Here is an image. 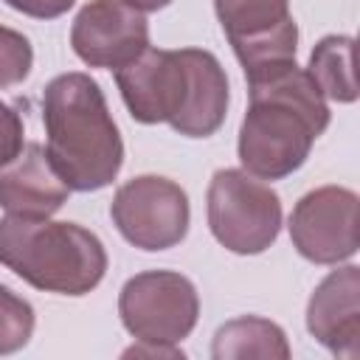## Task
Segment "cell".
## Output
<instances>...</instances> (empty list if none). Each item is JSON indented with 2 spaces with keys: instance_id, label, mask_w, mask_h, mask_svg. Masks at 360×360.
<instances>
[{
  "instance_id": "1",
  "label": "cell",
  "mask_w": 360,
  "mask_h": 360,
  "mask_svg": "<svg viewBox=\"0 0 360 360\" xmlns=\"http://www.w3.org/2000/svg\"><path fill=\"white\" fill-rule=\"evenodd\" d=\"M248 112L239 124V163L259 180L298 172L329 127V104L304 68L292 62L248 76Z\"/></svg>"
},
{
  "instance_id": "2",
  "label": "cell",
  "mask_w": 360,
  "mask_h": 360,
  "mask_svg": "<svg viewBox=\"0 0 360 360\" xmlns=\"http://www.w3.org/2000/svg\"><path fill=\"white\" fill-rule=\"evenodd\" d=\"M129 115L141 124H169L186 138L214 135L228 115V76L202 48H146L115 70Z\"/></svg>"
},
{
  "instance_id": "3",
  "label": "cell",
  "mask_w": 360,
  "mask_h": 360,
  "mask_svg": "<svg viewBox=\"0 0 360 360\" xmlns=\"http://www.w3.org/2000/svg\"><path fill=\"white\" fill-rule=\"evenodd\" d=\"M45 152L70 191L110 186L124 163V141L107 98L87 73H59L42 90Z\"/></svg>"
},
{
  "instance_id": "4",
  "label": "cell",
  "mask_w": 360,
  "mask_h": 360,
  "mask_svg": "<svg viewBox=\"0 0 360 360\" xmlns=\"http://www.w3.org/2000/svg\"><path fill=\"white\" fill-rule=\"evenodd\" d=\"M0 264L42 292L87 295L107 273L101 239L76 225L51 217H3Z\"/></svg>"
},
{
  "instance_id": "5",
  "label": "cell",
  "mask_w": 360,
  "mask_h": 360,
  "mask_svg": "<svg viewBox=\"0 0 360 360\" xmlns=\"http://www.w3.org/2000/svg\"><path fill=\"white\" fill-rule=\"evenodd\" d=\"M208 228L214 239L239 256L264 253L281 231V200L245 169L214 172L205 194Z\"/></svg>"
},
{
  "instance_id": "6",
  "label": "cell",
  "mask_w": 360,
  "mask_h": 360,
  "mask_svg": "<svg viewBox=\"0 0 360 360\" xmlns=\"http://www.w3.org/2000/svg\"><path fill=\"white\" fill-rule=\"evenodd\" d=\"M118 315L135 340L177 346L197 326L200 295L177 270H143L121 287Z\"/></svg>"
},
{
  "instance_id": "7",
  "label": "cell",
  "mask_w": 360,
  "mask_h": 360,
  "mask_svg": "<svg viewBox=\"0 0 360 360\" xmlns=\"http://www.w3.org/2000/svg\"><path fill=\"white\" fill-rule=\"evenodd\" d=\"M110 217L118 233L149 253L180 245L188 233V194L169 177L138 174L118 186L110 202Z\"/></svg>"
},
{
  "instance_id": "8",
  "label": "cell",
  "mask_w": 360,
  "mask_h": 360,
  "mask_svg": "<svg viewBox=\"0 0 360 360\" xmlns=\"http://www.w3.org/2000/svg\"><path fill=\"white\" fill-rule=\"evenodd\" d=\"M214 11L245 79L295 59L298 25L290 0H214Z\"/></svg>"
},
{
  "instance_id": "9",
  "label": "cell",
  "mask_w": 360,
  "mask_h": 360,
  "mask_svg": "<svg viewBox=\"0 0 360 360\" xmlns=\"http://www.w3.org/2000/svg\"><path fill=\"white\" fill-rule=\"evenodd\" d=\"M292 248L312 264H340L357 253V194L343 186L307 191L290 214Z\"/></svg>"
},
{
  "instance_id": "10",
  "label": "cell",
  "mask_w": 360,
  "mask_h": 360,
  "mask_svg": "<svg viewBox=\"0 0 360 360\" xmlns=\"http://www.w3.org/2000/svg\"><path fill=\"white\" fill-rule=\"evenodd\" d=\"M70 45L84 65L118 70L149 48L146 11L129 0H90L70 25Z\"/></svg>"
},
{
  "instance_id": "11",
  "label": "cell",
  "mask_w": 360,
  "mask_h": 360,
  "mask_svg": "<svg viewBox=\"0 0 360 360\" xmlns=\"http://www.w3.org/2000/svg\"><path fill=\"white\" fill-rule=\"evenodd\" d=\"M309 335L338 357L360 354V267L343 264L332 270L309 295Z\"/></svg>"
},
{
  "instance_id": "12",
  "label": "cell",
  "mask_w": 360,
  "mask_h": 360,
  "mask_svg": "<svg viewBox=\"0 0 360 360\" xmlns=\"http://www.w3.org/2000/svg\"><path fill=\"white\" fill-rule=\"evenodd\" d=\"M70 197L68 183L53 169L42 143H25L22 152L0 166V208L14 217H51Z\"/></svg>"
},
{
  "instance_id": "13",
  "label": "cell",
  "mask_w": 360,
  "mask_h": 360,
  "mask_svg": "<svg viewBox=\"0 0 360 360\" xmlns=\"http://www.w3.org/2000/svg\"><path fill=\"white\" fill-rule=\"evenodd\" d=\"M211 357L214 360H228V357H290V343L287 335L278 323L259 318V315H242L228 323H222L214 335L211 343Z\"/></svg>"
},
{
  "instance_id": "14",
  "label": "cell",
  "mask_w": 360,
  "mask_h": 360,
  "mask_svg": "<svg viewBox=\"0 0 360 360\" xmlns=\"http://www.w3.org/2000/svg\"><path fill=\"white\" fill-rule=\"evenodd\" d=\"M309 79L318 84L321 96L338 104L357 101V79H354V39L346 34H329L318 39L309 53V65L304 68Z\"/></svg>"
},
{
  "instance_id": "15",
  "label": "cell",
  "mask_w": 360,
  "mask_h": 360,
  "mask_svg": "<svg viewBox=\"0 0 360 360\" xmlns=\"http://www.w3.org/2000/svg\"><path fill=\"white\" fill-rule=\"evenodd\" d=\"M37 326L34 307L0 284V354H14L28 346Z\"/></svg>"
},
{
  "instance_id": "16",
  "label": "cell",
  "mask_w": 360,
  "mask_h": 360,
  "mask_svg": "<svg viewBox=\"0 0 360 360\" xmlns=\"http://www.w3.org/2000/svg\"><path fill=\"white\" fill-rule=\"evenodd\" d=\"M34 68V48L20 31L0 25V90L28 79Z\"/></svg>"
},
{
  "instance_id": "17",
  "label": "cell",
  "mask_w": 360,
  "mask_h": 360,
  "mask_svg": "<svg viewBox=\"0 0 360 360\" xmlns=\"http://www.w3.org/2000/svg\"><path fill=\"white\" fill-rule=\"evenodd\" d=\"M25 146V132H22V118L20 112L0 101V166L11 163Z\"/></svg>"
},
{
  "instance_id": "18",
  "label": "cell",
  "mask_w": 360,
  "mask_h": 360,
  "mask_svg": "<svg viewBox=\"0 0 360 360\" xmlns=\"http://www.w3.org/2000/svg\"><path fill=\"white\" fill-rule=\"evenodd\" d=\"M76 0H6V6H11L14 11L34 17V20H53L62 17Z\"/></svg>"
},
{
  "instance_id": "19",
  "label": "cell",
  "mask_w": 360,
  "mask_h": 360,
  "mask_svg": "<svg viewBox=\"0 0 360 360\" xmlns=\"http://www.w3.org/2000/svg\"><path fill=\"white\" fill-rule=\"evenodd\" d=\"M124 354H152V357H155V354H158V357L166 354V357H183V349H180V346H172V343H141V340H138V343H135L132 349H127Z\"/></svg>"
},
{
  "instance_id": "20",
  "label": "cell",
  "mask_w": 360,
  "mask_h": 360,
  "mask_svg": "<svg viewBox=\"0 0 360 360\" xmlns=\"http://www.w3.org/2000/svg\"><path fill=\"white\" fill-rule=\"evenodd\" d=\"M132 6H138L141 11H158V8H166L172 0H129Z\"/></svg>"
}]
</instances>
